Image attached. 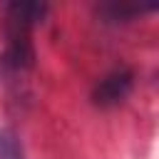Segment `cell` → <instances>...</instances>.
I'll list each match as a JSON object with an SVG mask.
<instances>
[{
  "mask_svg": "<svg viewBox=\"0 0 159 159\" xmlns=\"http://www.w3.org/2000/svg\"><path fill=\"white\" fill-rule=\"evenodd\" d=\"M132 87H134V75H132V70H127V67L112 70L109 75H104V77L94 84V89H92V102H94L97 107H102V109L117 107L119 102H124V99L129 97Z\"/></svg>",
  "mask_w": 159,
  "mask_h": 159,
  "instance_id": "obj_1",
  "label": "cell"
},
{
  "mask_svg": "<svg viewBox=\"0 0 159 159\" xmlns=\"http://www.w3.org/2000/svg\"><path fill=\"white\" fill-rule=\"evenodd\" d=\"M5 65L15 72L30 70L35 65V47L27 30L7 27V50H5Z\"/></svg>",
  "mask_w": 159,
  "mask_h": 159,
  "instance_id": "obj_2",
  "label": "cell"
},
{
  "mask_svg": "<svg viewBox=\"0 0 159 159\" xmlns=\"http://www.w3.org/2000/svg\"><path fill=\"white\" fill-rule=\"evenodd\" d=\"M47 15V5L37 2V0H15L7 5V22L10 27L17 30H32L35 25H40Z\"/></svg>",
  "mask_w": 159,
  "mask_h": 159,
  "instance_id": "obj_3",
  "label": "cell"
},
{
  "mask_svg": "<svg viewBox=\"0 0 159 159\" xmlns=\"http://www.w3.org/2000/svg\"><path fill=\"white\" fill-rule=\"evenodd\" d=\"M0 159H25L22 142L15 129L2 127L0 129Z\"/></svg>",
  "mask_w": 159,
  "mask_h": 159,
  "instance_id": "obj_5",
  "label": "cell"
},
{
  "mask_svg": "<svg viewBox=\"0 0 159 159\" xmlns=\"http://www.w3.org/2000/svg\"><path fill=\"white\" fill-rule=\"evenodd\" d=\"M149 10H154V5L152 7H139V5H127V2H109V5L99 7V15L104 17V22H129L137 15L149 12Z\"/></svg>",
  "mask_w": 159,
  "mask_h": 159,
  "instance_id": "obj_4",
  "label": "cell"
}]
</instances>
